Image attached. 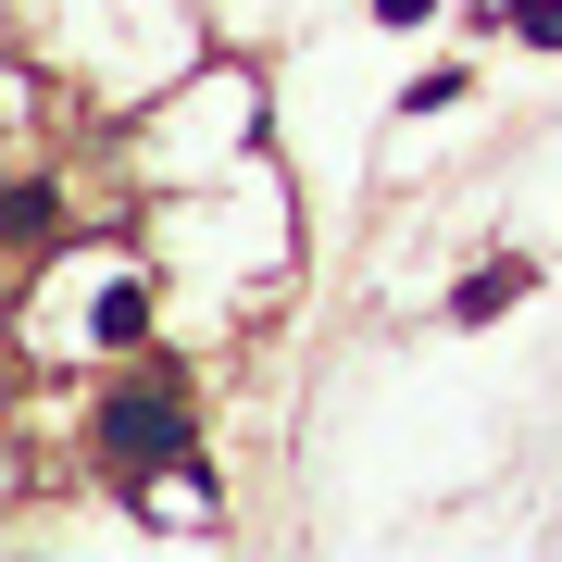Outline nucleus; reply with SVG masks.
Masks as SVG:
<instances>
[{
    "instance_id": "nucleus-3",
    "label": "nucleus",
    "mask_w": 562,
    "mask_h": 562,
    "mask_svg": "<svg viewBox=\"0 0 562 562\" xmlns=\"http://www.w3.org/2000/svg\"><path fill=\"white\" fill-rule=\"evenodd\" d=\"M138 325H150V301H138V288H101V301H88V338H101V350H125Z\"/></svg>"
},
{
    "instance_id": "nucleus-5",
    "label": "nucleus",
    "mask_w": 562,
    "mask_h": 562,
    "mask_svg": "<svg viewBox=\"0 0 562 562\" xmlns=\"http://www.w3.org/2000/svg\"><path fill=\"white\" fill-rule=\"evenodd\" d=\"M425 13H438V0H375V25H425Z\"/></svg>"
},
{
    "instance_id": "nucleus-2",
    "label": "nucleus",
    "mask_w": 562,
    "mask_h": 562,
    "mask_svg": "<svg viewBox=\"0 0 562 562\" xmlns=\"http://www.w3.org/2000/svg\"><path fill=\"white\" fill-rule=\"evenodd\" d=\"M525 288H538V262H487V276H462V288H450V313H462V325H501Z\"/></svg>"
},
{
    "instance_id": "nucleus-1",
    "label": "nucleus",
    "mask_w": 562,
    "mask_h": 562,
    "mask_svg": "<svg viewBox=\"0 0 562 562\" xmlns=\"http://www.w3.org/2000/svg\"><path fill=\"white\" fill-rule=\"evenodd\" d=\"M188 438H201V401H188L176 362H138V375L101 387V413H88V450L113 462V475H162V462H188Z\"/></svg>"
},
{
    "instance_id": "nucleus-4",
    "label": "nucleus",
    "mask_w": 562,
    "mask_h": 562,
    "mask_svg": "<svg viewBox=\"0 0 562 562\" xmlns=\"http://www.w3.org/2000/svg\"><path fill=\"white\" fill-rule=\"evenodd\" d=\"M513 38H525V50H562V0H525V13H513Z\"/></svg>"
}]
</instances>
